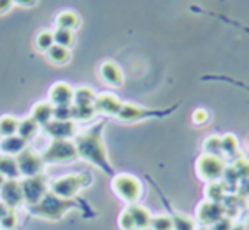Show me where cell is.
<instances>
[{
  "instance_id": "15",
  "label": "cell",
  "mask_w": 249,
  "mask_h": 230,
  "mask_svg": "<svg viewBox=\"0 0 249 230\" xmlns=\"http://www.w3.org/2000/svg\"><path fill=\"white\" fill-rule=\"evenodd\" d=\"M99 77L111 87H121L123 84V72L120 65L111 60H106L99 65Z\"/></svg>"
},
{
  "instance_id": "1",
  "label": "cell",
  "mask_w": 249,
  "mask_h": 230,
  "mask_svg": "<svg viewBox=\"0 0 249 230\" xmlns=\"http://www.w3.org/2000/svg\"><path fill=\"white\" fill-rule=\"evenodd\" d=\"M103 130H104V123L94 124L87 131L77 135L75 140H73V145H75L79 157H82L84 160L101 167L104 172H111L107 152L103 143Z\"/></svg>"
},
{
  "instance_id": "39",
  "label": "cell",
  "mask_w": 249,
  "mask_h": 230,
  "mask_svg": "<svg viewBox=\"0 0 249 230\" xmlns=\"http://www.w3.org/2000/svg\"><path fill=\"white\" fill-rule=\"evenodd\" d=\"M14 4L22 5V7H31V5L36 4V0H14Z\"/></svg>"
},
{
  "instance_id": "25",
  "label": "cell",
  "mask_w": 249,
  "mask_h": 230,
  "mask_svg": "<svg viewBox=\"0 0 249 230\" xmlns=\"http://www.w3.org/2000/svg\"><path fill=\"white\" fill-rule=\"evenodd\" d=\"M220 147H222V155L225 157H234L239 150V142L232 133H227L224 137H220Z\"/></svg>"
},
{
  "instance_id": "28",
  "label": "cell",
  "mask_w": 249,
  "mask_h": 230,
  "mask_svg": "<svg viewBox=\"0 0 249 230\" xmlns=\"http://www.w3.org/2000/svg\"><path fill=\"white\" fill-rule=\"evenodd\" d=\"M35 45L39 52L46 53L53 45H55V39H53V31H39L38 36L35 39Z\"/></svg>"
},
{
  "instance_id": "26",
  "label": "cell",
  "mask_w": 249,
  "mask_h": 230,
  "mask_svg": "<svg viewBox=\"0 0 249 230\" xmlns=\"http://www.w3.org/2000/svg\"><path fill=\"white\" fill-rule=\"evenodd\" d=\"M18 128H19V120L16 116L0 118V135H2V138L18 135Z\"/></svg>"
},
{
  "instance_id": "11",
  "label": "cell",
  "mask_w": 249,
  "mask_h": 230,
  "mask_svg": "<svg viewBox=\"0 0 249 230\" xmlns=\"http://www.w3.org/2000/svg\"><path fill=\"white\" fill-rule=\"evenodd\" d=\"M121 104L123 103L114 94L103 92V94H96L94 109H96V113L106 114V116H118V113L121 109Z\"/></svg>"
},
{
  "instance_id": "12",
  "label": "cell",
  "mask_w": 249,
  "mask_h": 230,
  "mask_svg": "<svg viewBox=\"0 0 249 230\" xmlns=\"http://www.w3.org/2000/svg\"><path fill=\"white\" fill-rule=\"evenodd\" d=\"M45 131L53 140H70V137L75 135V123L70 121H58L52 120L48 124H45Z\"/></svg>"
},
{
  "instance_id": "21",
  "label": "cell",
  "mask_w": 249,
  "mask_h": 230,
  "mask_svg": "<svg viewBox=\"0 0 249 230\" xmlns=\"http://www.w3.org/2000/svg\"><path fill=\"white\" fill-rule=\"evenodd\" d=\"M56 22V28L60 29H69V31H73V29L79 26V16L72 11H63L56 16L55 19Z\"/></svg>"
},
{
  "instance_id": "3",
  "label": "cell",
  "mask_w": 249,
  "mask_h": 230,
  "mask_svg": "<svg viewBox=\"0 0 249 230\" xmlns=\"http://www.w3.org/2000/svg\"><path fill=\"white\" fill-rule=\"evenodd\" d=\"M114 193L123 199L124 203L133 205L142 196V182L132 174H116L111 181Z\"/></svg>"
},
{
  "instance_id": "20",
  "label": "cell",
  "mask_w": 249,
  "mask_h": 230,
  "mask_svg": "<svg viewBox=\"0 0 249 230\" xmlns=\"http://www.w3.org/2000/svg\"><path fill=\"white\" fill-rule=\"evenodd\" d=\"M94 99H96V92L90 87H79L73 90V103L75 106H94Z\"/></svg>"
},
{
  "instance_id": "24",
  "label": "cell",
  "mask_w": 249,
  "mask_h": 230,
  "mask_svg": "<svg viewBox=\"0 0 249 230\" xmlns=\"http://www.w3.org/2000/svg\"><path fill=\"white\" fill-rule=\"evenodd\" d=\"M46 56H48L50 62L55 63V65H65V63L70 60V52H69V48L53 45L52 48L46 52Z\"/></svg>"
},
{
  "instance_id": "4",
  "label": "cell",
  "mask_w": 249,
  "mask_h": 230,
  "mask_svg": "<svg viewBox=\"0 0 249 230\" xmlns=\"http://www.w3.org/2000/svg\"><path fill=\"white\" fill-rule=\"evenodd\" d=\"M77 155V148L70 140H52V143L45 148L41 159L45 164H58V162L73 160Z\"/></svg>"
},
{
  "instance_id": "33",
  "label": "cell",
  "mask_w": 249,
  "mask_h": 230,
  "mask_svg": "<svg viewBox=\"0 0 249 230\" xmlns=\"http://www.w3.org/2000/svg\"><path fill=\"white\" fill-rule=\"evenodd\" d=\"M118 225H120L121 230H137L135 227V220H133V215L130 213V210H123L120 213V218H118Z\"/></svg>"
},
{
  "instance_id": "16",
  "label": "cell",
  "mask_w": 249,
  "mask_h": 230,
  "mask_svg": "<svg viewBox=\"0 0 249 230\" xmlns=\"http://www.w3.org/2000/svg\"><path fill=\"white\" fill-rule=\"evenodd\" d=\"M24 148H28V142L21 138L19 135H12V137H4L0 140V152L4 155H11V157H18Z\"/></svg>"
},
{
  "instance_id": "13",
  "label": "cell",
  "mask_w": 249,
  "mask_h": 230,
  "mask_svg": "<svg viewBox=\"0 0 249 230\" xmlns=\"http://www.w3.org/2000/svg\"><path fill=\"white\" fill-rule=\"evenodd\" d=\"M156 114H159V113L152 109H147V107L137 106V104L123 103L116 118L121 121H139V120H145V118H150V116H156Z\"/></svg>"
},
{
  "instance_id": "34",
  "label": "cell",
  "mask_w": 249,
  "mask_h": 230,
  "mask_svg": "<svg viewBox=\"0 0 249 230\" xmlns=\"http://www.w3.org/2000/svg\"><path fill=\"white\" fill-rule=\"evenodd\" d=\"M53 120L70 121L72 120V106H53Z\"/></svg>"
},
{
  "instance_id": "17",
  "label": "cell",
  "mask_w": 249,
  "mask_h": 230,
  "mask_svg": "<svg viewBox=\"0 0 249 230\" xmlns=\"http://www.w3.org/2000/svg\"><path fill=\"white\" fill-rule=\"evenodd\" d=\"M31 118L39 124V126H45L50 121L53 120V104L50 103H38L33 106L31 109Z\"/></svg>"
},
{
  "instance_id": "23",
  "label": "cell",
  "mask_w": 249,
  "mask_h": 230,
  "mask_svg": "<svg viewBox=\"0 0 249 230\" xmlns=\"http://www.w3.org/2000/svg\"><path fill=\"white\" fill-rule=\"evenodd\" d=\"M173 218V230H196V220L186 213H174Z\"/></svg>"
},
{
  "instance_id": "37",
  "label": "cell",
  "mask_w": 249,
  "mask_h": 230,
  "mask_svg": "<svg viewBox=\"0 0 249 230\" xmlns=\"http://www.w3.org/2000/svg\"><path fill=\"white\" fill-rule=\"evenodd\" d=\"M208 121V113L205 109H196L193 113V123L195 124H205Z\"/></svg>"
},
{
  "instance_id": "18",
  "label": "cell",
  "mask_w": 249,
  "mask_h": 230,
  "mask_svg": "<svg viewBox=\"0 0 249 230\" xmlns=\"http://www.w3.org/2000/svg\"><path fill=\"white\" fill-rule=\"evenodd\" d=\"M128 210H130V213L133 215L137 230L149 229V227H150V220H152V215H150V212L145 208V206L139 205V203H133V205L128 206Z\"/></svg>"
},
{
  "instance_id": "14",
  "label": "cell",
  "mask_w": 249,
  "mask_h": 230,
  "mask_svg": "<svg viewBox=\"0 0 249 230\" xmlns=\"http://www.w3.org/2000/svg\"><path fill=\"white\" fill-rule=\"evenodd\" d=\"M50 103L53 106H72L73 89L65 82H56L50 89Z\"/></svg>"
},
{
  "instance_id": "19",
  "label": "cell",
  "mask_w": 249,
  "mask_h": 230,
  "mask_svg": "<svg viewBox=\"0 0 249 230\" xmlns=\"http://www.w3.org/2000/svg\"><path fill=\"white\" fill-rule=\"evenodd\" d=\"M0 176L5 179H18L21 176L16 157L11 155H0Z\"/></svg>"
},
{
  "instance_id": "30",
  "label": "cell",
  "mask_w": 249,
  "mask_h": 230,
  "mask_svg": "<svg viewBox=\"0 0 249 230\" xmlns=\"http://www.w3.org/2000/svg\"><path fill=\"white\" fill-rule=\"evenodd\" d=\"M203 154L217 155V157H222L220 137H217V135H212V137H207V138H205V142H203Z\"/></svg>"
},
{
  "instance_id": "38",
  "label": "cell",
  "mask_w": 249,
  "mask_h": 230,
  "mask_svg": "<svg viewBox=\"0 0 249 230\" xmlns=\"http://www.w3.org/2000/svg\"><path fill=\"white\" fill-rule=\"evenodd\" d=\"M14 0H0V14H5V12L11 11Z\"/></svg>"
},
{
  "instance_id": "41",
  "label": "cell",
  "mask_w": 249,
  "mask_h": 230,
  "mask_svg": "<svg viewBox=\"0 0 249 230\" xmlns=\"http://www.w3.org/2000/svg\"><path fill=\"white\" fill-rule=\"evenodd\" d=\"M4 182H5V177H2V176H0V188L4 186Z\"/></svg>"
},
{
  "instance_id": "22",
  "label": "cell",
  "mask_w": 249,
  "mask_h": 230,
  "mask_svg": "<svg viewBox=\"0 0 249 230\" xmlns=\"http://www.w3.org/2000/svg\"><path fill=\"white\" fill-rule=\"evenodd\" d=\"M38 128H39V124L36 123V121L33 120L31 116L24 118V120H19L18 135L28 142V140H31V138H35V135L38 133Z\"/></svg>"
},
{
  "instance_id": "2",
  "label": "cell",
  "mask_w": 249,
  "mask_h": 230,
  "mask_svg": "<svg viewBox=\"0 0 249 230\" xmlns=\"http://www.w3.org/2000/svg\"><path fill=\"white\" fill-rule=\"evenodd\" d=\"M72 206V199H62L52 193V195H46L38 205L31 206V213L38 216H45L48 220H60Z\"/></svg>"
},
{
  "instance_id": "35",
  "label": "cell",
  "mask_w": 249,
  "mask_h": 230,
  "mask_svg": "<svg viewBox=\"0 0 249 230\" xmlns=\"http://www.w3.org/2000/svg\"><path fill=\"white\" fill-rule=\"evenodd\" d=\"M0 227L4 230H16L18 227V215L14 213V210H9L4 215V218L0 220Z\"/></svg>"
},
{
  "instance_id": "7",
  "label": "cell",
  "mask_w": 249,
  "mask_h": 230,
  "mask_svg": "<svg viewBox=\"0 0 249 230\" xmlns=\"http://www.w3.org/2000/svg\"><path fill=\"white\" fill-rule=\"evenodd\" d=\"M21 189L26 205L35 206L48 195V182L41 174L33 176V177H26L24 181H21Z\"/></svg>"
},
{
  "instance_id": "36",
  "label": "cell",
  "mask_w": 249,
  "mask_h": 230,
  "mask_svg": "<svg viewBox=\"0 0 249 230\" xmlns=\"http://www.w3.org/2000/svg\"><path fill=\"white\" fill-rule=\"evenodd\" d=\"M212 230H232L234 229V222L229 216H222L218 222H215L213 225H210Z\"/></svg>"
},
{
  "instance_id": "6",
  "label": "cell",
  "mask_w": 249,
  "mask_h": 230,
  "mask_svg": "<svg viewBox=\"0 0 249 230\" xmlns=\"http://www.w3.org/2000/svg\"><path fill=\"white\" fill-rule=\"evenodd\" d=\"M84 174H67L52 182V193L62 199H72L86 186Z\"/></svg>"
},
{
  "instance_id": "40",
  "label": "cell",
  "mask_w": 249,
  "mask_h": 230,
  "mask_svg": "<svg viewBox=\"0 0 249 230\" xmlns=\"http://www.w3.org/2000/svg\"><path fill=\"white\" fill-rule=\"evenodd\" d=\"M7 212H9V208H7V206L4 205V203L0 201V220L4 218V215H5V213H7Z\"/></svg>"
},
{
  "instance_id": "10",
  "label": "cell",
  "mask_w": 249,
  "mask_h": 230,
  "mask_svg": "<svg viewBox=\"0 0 249 230\" xmlns=\"http://www.w3.org/2000/svg\"><path fill=\"white\" fill-rule=\"evenodd\" d=\"M222 216H225V208L222 203L208 201L207 199L196 210V222L203 223V225H213Z\"/></svg>"
},
{
  "instance_id": "31",
  "label": "cell",
  "mask_w": 249,
  "mask_h": 230,
  "mask_svg": "<svg viewBox=\"0 0 249 230\" xmlns=\"http://www.w3.org/2000/svg\"><path fill=\"white\" fill-rule=\"evenodd\" d=\"M224 196H225V189H224V186H222L218 181L210 182V184L207 186V198H208V201L222 203Z\"/></svg>"
},
{
  "instance_id": "9",
  "label": "cell",
  "mask_w": 249,
  "mask_h": 230,
  "mask_svg": "<svg viewBox=\"0 0 249 230\" xmlns=\"http://www.w3.org/2000/svg\"><path fill=\"white\" fill-rule=\"evenodd\" d=\"M0 201L4 203L9 210L18 208L21 203H24L21 182L18 179H5L4 186L0 188Z\"/></svg>"
},
{
  "instance_id": "29",
  "label": "cell",
  "mask_w": 249,
  "mask_h": 230,
  "mask_svg": "<svg viewBox=\"0 0 249 230\" xmlns=\"http://www.w3.org/2000/svg\"><path fill=\"white\" fill-rule=\"evenodd\" d=\"M53 39H55V45L63 46V48H70L73 45V31L56 28L53 31Z\"/></svg>"
},
{
  "instance_id": "8",
  "label": "cell",
  "mask_w": 249,
  "mask_h": 230,
  "mask_svg": "<svg viewBox=\"0 0 249 230\" xmlns=\"http://www.w3.org/2000/svg\"><path fill=\"white\" fill-rule=\"evenodd\" d=\"M16 162H18L19 172H21V176H24V177L39 176L43 167H45V162H43L41 155H38L35 150H31V148H24V150L16 157Z\"/></svg>"
},
{
  "instance_id": "5",
  "label": "cell",
  "mask_w": 249,
  "mask_h": 230,
  "mask_svg": "<svg viewBox=\"0 0 249 230\" xmlns=\"http://www.w3.org/2000/svg\"><path fill=\"white\" fill-rule=\"evenodd\" d=\"M196 172L203 181L215 182L224 176L225 162H224V159L217 157V155L201 154L200 157L196 159Z\"/></svg>"
},
{
  "instance_id": "32",
  "label": "cell",
  "mask_w": 249,
  "mask_h": 230,
  "mask_svg": "<svg viewBox=\"0 0 249 230\" xmlns=\"http://www.w3.org/2000/svg\"><path fill=\"white\" fill-rule=\"evenodd\" d=\"M152 230H173V218L169 215H156L150 220V227Z\"/></svg>"
},
{
  "instance_id": "27",
  "label": "cell",
  "mask_w": 249,
  "mask_h": 230,
  "mask_svg": "<svg viewBox=\"0 0 249 230\" xmlns=\"http://www.w3.org/2000/svg\"><path fill=\"white\" fill-rule=\"evenodd\" d=\"M96 114L94 106H75L72 104V121H90Z\"/></svg>"
},
{
  "instance_id": "42",
  "label": "cell",
  "mask_w": 249,
  "mask_h": 230,
  "mask_svg": "<svg viewBox=\"0 0 249 230\" xmlns=\"http://www.w3.org/2000/svg\"><path fill=\"white\" fill-rule=\"evenodd\" d=\"M232 230H246V229H242V227H237V229H235V227H234Z\"/></svg>"
},
{
  "instance_id": "43",
  "label": "cell",
  "mask_w": 249,
  "mask_h": 230,
  "mask_svg": "<svg viewBox=\"0 0 249 230\" xmlns=\"http://www.w3.org/2000/svg\"><path fill=\"white\" fill-rule=\"evenodd\" d=\"M0 140H2V135H0Z\"/></svg>"
}]
</instances>
